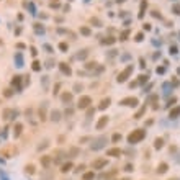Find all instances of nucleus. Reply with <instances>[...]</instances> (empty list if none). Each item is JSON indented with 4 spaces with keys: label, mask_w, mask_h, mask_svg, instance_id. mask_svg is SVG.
I'll list each match as a JSON object with an SVG mask.
<instances>
[{
    "label": "nucleus",
    "mask_w": 180,
    "mask_h": 180,
    "mask_svg": "<svg viewBox=\"0 0 180 180\" xmlns=\"http://www.w3.org/2000/svg\"><path fill=\"white\" fill-rule=\"evenodd\" d=\"M59 48H61L62 51H67V44H65V43H61V44H59Z\"/></svg>",
    "instance_id": "obj_41"
},
{
    "label": "nucleus",
    "mask_w": 180,
    "mask_h": 180,
    "mask_svg": "<svg viewBox=\"0 0 180 180\" xmlns=\"http://www.w3.org/2000/svg\"><path fill=\"white\" fill-rule=\"evenodd\" d=\"M121 180H131V178H128V177H124V178H121Z\"/></svg>",
    "instance_id": "obj_45"
},
{
    "label": "nucleus",
    "mask_w": 180,
    "mask_h": 180,
    "mask_svg": "<svg viewBox=\"0 0 180 180\" xmlns=\"http://www.w3.org/2000/svg\"><path fill=\"white\" fill-rule=\"evenodd\" d=\"M170 180H175V178H170Z\"/></svg>",
    "instance_id": "obj_47"
},
{
    "label": "nucleus",
    "mask_w": 180,
    "mask_h": 180,
    "mask_svg": "<svg viewBox=\"0 0 180 180\" xmlns=\"http://www.w3.org/2000/svg\"><path fill=\"white\" fill-rule=\"evenodd\" d=\"M144 136H146V131L144 129H134L133 133H129V136H128V143L136 144V143H139L141 139H144Z\"/></svg>",
    "instance_id": "obj_1"
},
{
    "label": "nucleus",
    "mask_w": 180,
    "mask_h": 180,
    "mask_svg": "<svg viewBox=\"0 0 180 180\" xmlns=\"http://www.w3.org/2000/svg\"><path fill=\"white\" fill-rule=\"evenodd\" d=\"M120 139H121V134H120V133H115V134H113V141H115V143H118Z\"/></svg>",
    "instance_id": "obj_29"
},
{
    "label": "nucleus",
    "mask_w": 180,
    "mask_h": 180,
    "mask_svg": "<svg viewBox=\"0 0 180 180\" xmlns=\"http://www.w3.org/2000/svg\"><path fill=\"white\" fill-rule=\"evenodd\" d=\"M143 39V33H139V34H136V41H141Z\"/></svg>",
    "instance_id": "obj_43"
},
{
    "label": "nucleus",
    "mask_w": 180,
    "mask_h": 180,
    "mask_svg": "<svg viewBox=\"0 0 180 180\" xmlns=\"http://www.w3.org/2000/svg\"><path fill=\"white\" fill-rule=\"evenodd\" d=\"M16 154H18V149L15 146H7L5 149H2V155H5V157H13Z\"/></svg>",
    "instance_id": "obj_2"
},
{
    "label": "nucleus",
    "mask_w": 180,
    "mask_h": 180,
    "mask_svg": "<svg viewBox=\"0 0 180 180\" xmlns=\"http://www.w3.org/2000/svg\"><path fill=\"white\" fill-rule=\"evenodd\" d=\"M106 123H108V116H102L100 121L97 123V129H103V126H106Z\"/></svg>",
    "instance_id": "obj_9"
},
{
    "label": "nucleus",
    "mask_w": 180,
    "mask_h": 180,
    "mask_svg": "<svg viewBox=\"0 0 180 180\" xmlns=\"http://www.w3.org/2000/svg\"><path fill=\"white\" fill-rule=\"evenodd\" d=\"M121 105H126V106H136L138 105V98L136 97H128L121 102Z\"/></svg>",
    "instance_id": "obj_7"
},
{
    "label": "nucleus",
    "mask_w": 180,
    "mask_h": 180,
    "mask_svg": "<svg viewBox=\"0 0 180 180\" xmlns=\"http://www.w3.org/2000/svg\"><path fill=\"white\" fill-rule=\"evenodd\" d=\"M38 115H39V120H41V121L46 120V103H43V105H41V108H39V111H38Z\"/></svg>",
    "instance_id": "obj_10"
},
{
    "label": "nucleus",
    "mask_w": 180,
    "mask_h": 180,
    "mask_svg": "<svg viewBox=\"0 0 180 180\" xmlns=\"http://www.w3.org/2000/svg\"><path fill=\"white\" fill-rule=\"evenodd\" d=\"M51 162H53V155H43V157H41V165H43L44 169L49 167Z\"/></svg>",
    "instance_id": "obj_8"
},
{
    "label": "nucleus",
    "mask_w": 180,
    "mask_h": 180,
    "mask_svg": "<svg viewBox=\"0 0 180 180\" xmlns=\"http://www.w3.org/2000/svg\"><path fill=\"white\" fill-rule=\"evenodd\" d=\"M105 144H106V138L105 136H100V138H97L95 144H92V149L93 151H98V149H102Z\"/></svg>",
    "instance_id": "obj_3"
},
{
    "label": "nucleus",
    "mask_w": 180,
    "mask_h": 180,
    "mask_svg": "<svg viewBox=\"0 0 180 180\" xmlns=\"http://www.w3.org/2000/svg\"><path fill=\"white\" fill-rule=\"evenodd\" d=\"M90 103H92V98L85 95V97H82V98L79 100V108H80V110H84V108H87Z\"/></svg>",
    "instance_id": "obj_6"
},
{
    "label": "nucleus",
    "mask_w": 180,
    "mask_h": 180,
    "mask_svg": "<svg viewBox=\"0 0 180 180\" xmlns=\"http://www.w3.org/2000/svg\"><path fill=\"white\" fill-rule=\"evenodd\" d=\"M128 34H129V33H128V31H123V33H121V39H126V38H128Z\"/></svg>",
    "instance_id": "obj_39"
},
{
    "label": "nucleus",
    "mask_w": 180,
    "mask_h": 180,
    "mask_svg": "<svg viewBox=\"0 0 180 180\" xmlns=\"http://www.w3.org/2000/svg\"><path fill=\"white\" fill-rule=\"evenodd\" d=\"M21 129H23V124H15V133H13V136H15V138H18L20 136V134H21Z\"/></svg>",
    "instance_id": "obj_14"
},
{
    "label": "nucleus",
    "mask_w": 180,
    "mask_h": 180,
    "mask_svg": "<svg viewBox=\"0 0 180 180\" xmlns=\"http://www.w3.org/2000/svg\"><path fill=\"white\" fill-rule=\"evenodd\" d=\"M118 2H124V0H118Z\"/></svg>",
    "instance_id": "obj_46"
},
{
    "label": "nucleus",
    "mask_w": 180,
    "mask_h": 180,
    "mask_svg": "<svg viewBox=\"0 0 180 180\" xmlns=\"http://www.w3.org/2000/svg\"><path fill=\"white\" fill-rule=\"evenodd\" d=\"M3 95H5V97H12V95H13V92H12V90H10V88H5V92H3Z\"/></svg>",
    "instance_id": "obj_31"
},
{
    "label": "nucleus",
    "mask_w": 180,
    "mask_h": 180,
    "mask_svg": "<svg viewBox=\"0 0 180 180\" xmlns=\"http://www.w3.org/2000/svg\"><path fill=\"white\" fill-rule=\"evenodd\" d=\"M84 169H85V165H77V167H75V172H77V174H79V172H84Z\"/></svg>",
    "instance_id": "obj_30"
},
{
    "label": "nucleus",
    "mask_w": 180,
    "mask_h": 180,
    "mask_svg": "<svg viewBox=\"0 0 180 180\" xmlns=\"http://www.w3.org/2000/svg\"><path fill=\"white\" fill-rule=\"evenodd\" d=\"M120 154H121V149H118V147H113V149H108V152H106V155H111V157H118Z\"/></svg>",
    "instance_id": "obj_11"
},
{
    "label": "nucleus",
    "mask_w": 180,
    "mask_h": 180,
    "mask_svg": "<svg viewBox=\"0 0 180 180\" xmlns=\"http://www.w3.org/2000/svg\"><path fill=\"white\" fill-rule=\"evenodd\" d=\"M95 64H97V62H88L85 67H87V69H93V67H95Z\"/></svg>",
    "instance_id": "obj_40"
},
{
    "label": "nucleus",
    "mask_w": 180,
    "mask_h": 180,
    "mask_svg": "<svg viewBox=\"0 0 180 180\" xmlns=\"http://www.w3.org/2000/svg\"><path fill=\"white\" fill-rule=\"evenodd\" d=\"M77 154H79V149H77V147H72V149H71V157H75Z\"/></svg>",
    "instance_id": "obj_28"
},
{
    "label": "nucleus",
    "mask_w": 180,
    "mask_h": 180,
    "mask_svg": "<svg viewBox=\"0 0 180 180\" xmlns=\"http://www.w3.org/2000/svg\"><path fill=\"white\" fill-rule=\"evenodd\" d=\"M102 43L103 44H113V43H115V38H106V39L102 41Z\"/></svg>",
    "instance_id": "obj_27"
},
{
    "label": "nucleus",
    "mask_w": 180,
    "mask_h": 180,
    "mask_svg": "<svg viewBox=\"0 0 180 180\" xmlns=\"http://www.w3.org/2000/svg\"><path fill=\"white\" fill-rule=\"evenodd\" d=\"M39 67H41V65H39V62H38V61H34V62H33V69H34V71H38Z\"/></svg>",
    "instance_id": "obj_35"
},
{
    "label": "nucleus",
    "mask_w": 180,
    "mask_h": 180,
    "mask_svg": "<svg viewBox=\"0 0 180 180\" xmlns=\"http://www.w3.org/2000/svg\"><path fill=\"white\" fill-rule=\"evenodd\" d=\"M133 164H126V167H124V170H126V172H133Z\"/></svg>",
    "instance_id": "obj_32"
},
{
    "label": "nucleus",
    "mask_w": 180,
    "mask_h": 180,
    "mask_svg": "<svg viewBox=\"0 0 180 180\" xmlns=\"http://www.w3.org/2000/svg\"><path fill=\"white\" fill-rule=\"evenodd\" d=\"M71 167H72V164H71V162H67V164H62L61 172H69V170H71Z\"/></svg>",
    "instance_id": "obj_21"
},
{
    "label": "nucleus",
    "mask_w": 180,
    "mask_h": 180,
    "mask_svg": "<svg viewBox=\"0 0 180 180\" xmlns=\"http://www.w3.org/2000/svg\"><path fill=\"white\" fill-rule=\"evenodd\" d=\"M61 71H62V72H65L67 75H71V67H69L67 64H64V62H61Z\"/></svg>",
    "instance_id": "obj_17"
},
{
    "label": "nucleus",
    "mask_w": 180,
    "mask_h": 180,
    "mask_svg": "<svg viewBox=\"0 0 180 180\" xmlns=\"http://www.w3.org/2000/svg\"><path fill=\"white\" fill-rule=\"evenodd\" d=\"M178 115H180V106H177V108H174V110L169 111V116H170V118H177Z\"/></svg>",
    "instance_id": "obj_13"
},
{
    "label": "nucleus",
    "mask_w": 180,
    "mask_h": 180,
    "mask_svg": "<svg viewBox=\"0 0 180 180\" xmlns=\"http://www.w3.org/2000/svg\"><path fill=\"white\" fill-rule=\"evenodd\" d=\"M59 115H61V113L57 111V110H53V113H51V118H53L54 121H59V120H61V116H59Z\"/></svg>",
    "instance_id": "obj_18"
},
{
    "label": "nucleus",
    "mask_w": 180,
    "mask_h": 180,
    "mask_svg": "<svg viewBox=\"0 0 180 180\" xmlns=\"http://www.w3.org/2000/svg\"><path fill=\"white\" fill-rule=\"evenodd\" d=\"M72 100V93H62V102H71Z\"/></svg>",
    "instance_id": "obj_23"
},
{
    "label": "nucleus",
    "mask_w": 180,
    "mask_h": 180,
    "mask_svg": "<svg viewBox=\"0 0 180 180\" xmlns=\"http://www.w3.org/2000/svg\"><path fill=\"white\" fill-rule=\"evenodd\" d=\"M106 164H108V161H106V159H95V161L92 162V169L100 170V169H105Z\"/></svg>",
    "instance_id": "obj_4"
},
{
    "label": "nucleus",
    "mask_w": 180,
    "mask_h": 180,
    "mask_svg": "<svg viewBox=\"0 0 180 180\" xmlns=\"http://www.w3.org/2000/svg\"><path fill=\"white\" fill-rule=\"evenodd\" d=\"M174 13H177V15L180 13V5H175L174 7Z\"/></svg>",
    "instance_id": "obj_42"
},
{
    "label": "nucleus",
    "mask_w": 180,
    "mask_h": 180,
    "mask_svg": "<svg viewBox=\"0 0 180 180\" xmlns=\"http://www.w3.org/2000/svg\"><path fill=\"white\" fill-rule=\"evenodd\" d=\"M25 172H26V174H30V175H33L34 172H36V170H34V165H33V164L25 165Z\"/></svg>",
    "instance_id": "obj_15"
},
{
    "label": "nucleus",
    "mask_w": 180,
    "mask_h": 180,
    "mask_svg": "<svg viewBox=\"0 0 180 180\" xmlns=\"http://www.w3.org/2000/svg\"><path fill=\"white\" fill-rule=\"evenodd\" d=\"M90 21H92V23H95V26H102V25H100V20H98V18H92Z\"/></svg>",
    "instance_id": "obj_34"
},
{
    "label": "nucleus",
    "mask_w": 180,
    "mask_h": 180,
    "mask_svg": "<svg viewBox=\"0 0 180 180\" xmlns=\"http://www.w3.org/2000/svg\"><path fill=\"white\" fill-rule=\"evenodd\" d=\"M146 7H147V2L144 0V2L141 3V13H139V16H141V18H143V15H144V10H146Z\"/></svg>",
    "instance_id": "obj_25"
},
{
    "label": "nucleus",
    "mask_w": 180,
    "mask_h": 180,
    "mask_svg": "<svg viewBox=\"0 0 180 180\" xmlns=\"http://www.w3.org/2000/svg\"><path fill=\"white\" fill-rule=\"evenodd\" d=\"M154 147H155V149H161V147H162V139H161V138H157V139L154 141Z\"/></svg>",
    "instance_id": "obj_24"
},
{
    "label": "nucleus",
    "mask_w": 180,
    "mask_h": 180,
    "mask_svg": "<svg viewBox=\"0 0 180 180\" xmlns=\"http://www.w3.org/2000/svg\"><path fill=\"white\" fill-rule=\"evenodd\" d=\"M85 56H87V49H84V51H82V53H80V54H79V56H77V57H79V59H84V57H85Z\"/></svg>",
    "instance_id": "obj_33"
},
{
    "label": "nucleus",
    "mask_w": 180,
    "mask_h": 180,
    "mask_svg": "<svg viewBox=\"0 0 180 180\" xmlns=\"http://www.w3.org/2000/svg\"><path fill=\"white\" fill-rule=\"evenodd\" d=\"M146 80H147V75H139V84H143Z\"/></svg>",
    "instance_id": "obj_36"
},
{
    "label": "nucleus",
    "mask_w": 180,
    "mask_h": 180,
    "mask_svg": "<svg viewBox=\"0 0 180 180\" xmlns=\"http://www.w3.org/2000/svg\"><path fill=\"white\" fill-rule=\"evenodd\" d=\"M144 113H146V106H143V108H139V111H138L136 115H134V118H136V120H139L141 116L144 115Z\"/></svg>",
    "instance_id": "obj_19"
},
{
    "label": "nucleus",
    "mask_w": 180,
    "mask_h": 180,
    "mask_svg": "<svg viewBox=\"0 0 180 180\" xmlns=\"http://www.w3.org/2000/svg\"><path fill=\"white\" fill-rule=\"evenodd\" d=\"M84 180H93V172H85V174H84Z\"/></svg>",
    "instance_id": "obj_26"
},
{
    "label": "nucleus",
    "mask_w": 180,
    "mask_h": 180,
    "mask_svg": "<svg viewBox=\"0 0 180 180\" xmlns=\"http://www.w3.org/2000/svg\"><path fill=\"white\" fill-rule=\"evenodd\" d=\"M12 84L15 85V87H18V88H20V84H21V77H20V75H15V77L12 79Z\"/></svg>",
    "instance_id": "obj_16"
},
{
    "label": "nucleus",
    "mask_w": 180,
    "mask_h": 180,
    "mask_svg": "<svg viewBox=\"0 0 180 180\" xmlns=\"http://www.w3.org/2000/svg\"><path fill=\"white\" fill-rule=\"evenodd\" d=\"M48 146H49V144H48V141H44L41 146H38V149H44V147H48Z\"/></svg>",
    "instance_id": "obj_38"
},
{
    "label": "nucleus",
    "mask_w": 180,
    "mask_h": 180,
    "mask_svg": "<svg viewBox=\"0 0 180 180\" xmlns=\"http://www.w3.org/2000/svg\"><path fill=\"white\" fill-rule=\"evenodd\" d=\"M108 105H110V98H105L102 103H100V106H98V108H100V110H105Z\"/></svg>",
    "instance_id": "obj_20"
},
{
    "label": "nucleus",
    "mask_w": 180,
    "mask_h": 180,
    "mask_svg": "<svg viewBox=\"0 0 180 180\" xmlns=\"http://www.w3.org/2000/svg\"><path fill=\"white\" fill-rule=\"evenodd\" d=\"M13 113V110H10V108H7L5 111H3V120H10V115Z\"/></svg>",
    "instance_id": "obj_22"
},
{
    "label": "nucleus",
    "mask_w": 180,
    "mask_h": 180,
    "mask_svg": "<svg viewBox=\"0 0 180 180\" xmlns=\"http://www.w3.org/2000/svg\"><path fill=\"white\" fill-rule=\"evenodd\" d=\"M167 169H169V165L165 164V162H162V164H159V167H157V174H165Z\"/></svg>",
    "instance_id": "obj_12"
},
{
    "label": "nucleus",
    "mask_w": 180,
    "mask_h": 180,
    "mask_svg": "<svg viewBox=\"0 0 180 180\" xmlns=\"http://www.w3.org/2000/svg\"><path fill=\"white\" fill-rule=\"evenodd\" d=\"M131 72H133V67H131V65H128V67L118 75V82H124V80L128 79V75H131Z\"/></svg>",
    "instance_id": "obj_5"
},
{
    "label": "nucleus",
    "mask_w": 180,
    "mask_h": 180,
    "mask_svg": "<svg viewBox=\"0 0 180 180\" xmlns=\"http://www.w3.org/2000/svg\"><path fill=\"white\" fill-rule=\"evenodd\" d=\"M80 33H84V34H90V30L84 26V28H80Z\"/></svg>",
    "instance_id": "obj_37"
},
{
    "label": "nucleus",
    "mask_w": 180,
    "mask_h": 180,
    "mask_svg": "<svg viewBox=\"0 0 180 180\" xmlns=\"http://www.w3.org/2000/svg\"><path fill=\"white\" fill-rule=\"evenodd\" d=\"M74 88H75V92H79V90H80V88H82V85H80V84H79V85H75V87H74Z\"/></svg>",
    "instance_id": "obj_44"
}]
</instances>
